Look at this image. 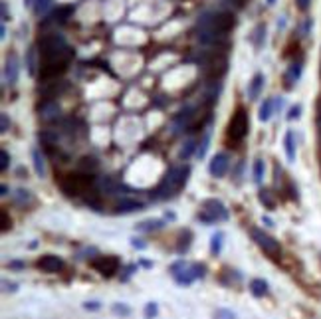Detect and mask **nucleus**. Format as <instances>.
Here are the masks:
<instances>
[{"label": "nucleus", "instance_id": "nucleus-1", "mask_svg": "<svg viewBox=\"0 0 321 319\" xmlns=\"http://www.w3.org/2000/svg\"><path fill=\"white\" fill-rule=\"evenodd\" d=\"M72 52L62 36L44 34L40 38V80L48 81L62 76L68 70Z\"/></svg>", "mask_w": 321, "mask_h": 319}, {"label": "nucleus", "instance_id": "nucleus-2", "mask_svg": "<svg viewBox=\"0 0 321 319\" xmlns=\"http://www.w3.org/2000/svg\"><path fill=\"white\" fill-rule=\"evenodd\" d=\"M191 175V167L189 165H179V167H171L169 173L163 177V181L159 183V187L155 189V197L157 199H169L175 197L189 181Z\"/></svg>", "mask_w": 321, "mask_h": 319}, {"label": "nucleus", "instance_id": "nucleus-3", "mask_svg": "<svg viewBox=\"0 0 321 319\" xmlns=\"http://www.w3.org/2000/svg\"><path fill=\"white\" fill-rule=\"evenodd\" d=\"M93 185H95V177L80 173V171L60 179V189L68 197H81L85 193H93Z\"/></svg>", "mask_w": 321, "mask_h": 319}, {"label": "nucleus", "instance_id": "nucleus-4", "mask_svg": "<svg viewBox=\"0 0 321 319\" xmlns=\"http://www.w3.org/2000/svg\"><path fill=\"white\" fill-rule=\"evenodd\" d=\"M171 276L179 285H191L195 279L206 276V266L201 262L189 264L185 260H179V262L171 264Z\"/></svg>", "mask_w": 321, "mask_h": 319}, {"label": "nucleus", "instance_id": "nucleus-5", "mask_svg": "<svg viewBox=\"0 0 321 319\" xmlns=\"http://www.w3.org/2000/svg\"><path fill=\"white\" fill-rule=\"evenodd\" d=\"M199 220L204 224H214V222H222L228 220V210L222 204V200L218 199H206L201 204V212H199Z\"/></svg>", "mask_w": 321, "mask_h": 319}, {"label": "nucleus", "instance_id": "nucleus-6", "mask_svg": "<svg viewBox=\"0 0 321 319\" xmlns=\"http://www.w3.org/2000/svg\"><path fill=\"white\" fill-rule=\"evenodd\" d=\"M248 129H250V119H248V113L244 107H238L228 123V129H226V137L228 141L232 143H240L244 141V137L248 135Z\"/></svg>", "mask_w": 321, "mask_h": 319}, {"label": "nucleus", "instance_id": "nucleus-7", "mask_svg": "<svg viewBox=\"0 0 321 319\" xmlns=\"http://www.w3.org/2000/svg\"><path fill=\"white\" fill-rule=\"evenodd\" d=\"M228 70V58H226V52L222 48H216L204 62V74L208 80L212 81H218Z\"/></svg>", "mask_w": 321, "mask_h": 319}, {"label": "nucleus", "instance_id": "nucleus-8", "mask_svg": "<svg viewBox=\"0 0 321 319\" xmlns=\"http://www.w3.org/2000/svg\"><path fill=\"white\" fill-rule=\"evenodd\" d=\"M250 236H252V240L268 254V256H272V258H278L280 254H281V248H280V242L278 240H274L270 234H266L264 230H260V228H250Z\"/></svg>", "mask_w": 321, "mask_h": 319}, {"label": "nucleus", "instance_id": "nucleus-9", "mask_svg": "<svg viewBox=\"0 0 321 319\" xmlns=\"http://www.w3.org/2000/svg\"><path fill=\"white\" fill-rule=\"evenodd\" d=\"M91 268L95 272H99L101 276L111 278L119 270V258H115V256H99V258L91 260Z\"/></svg>", "mask_w": 321, "mask_h": 319}, {"label": "nucleus", "instance_id": "nucleus-10", "mask_svg": "<svg viewBox=\"0 0 321 319\" xmlns=\"http://www.w3.org/2000/svg\"><path fill=\"white\" fill-rule=\"evenodd\" d=\"M228 167H230V159L226 153H218L212 157V161L208 163V173L214 177V179H222L226 173H228Z\"/></svg>", "mask_w": 321, "mask_h": 319}, {"label": "nucleus", "instance_id": "nucleus-11", "mask_svg": "<svg viewBox=\"0 0 321 319\" xmlns=\"http://www.w3.org/2000/svg\"><path fill=\"white\" fill-rule=\"evenodd\" d=\"M36 266H38V270H42L46 274H58L64 270V260L54 254H46L36 262Z\"/></svg>", "mask_w": 321, "mask_h": 319}, {"label": "nucleus", "instance_id": "nucleus-12", "mask_svg": "<svg viewBox=\"0 0 321 319\" xmlns=\"http://www.w3.org/2000/svg\"><path fill=\"white\" fill-rule=\"evenodd\" d=\"M97 187H99V191H101L103 195H109V197L119 195L121 191H127V189H125L117 179H113V177H103V179H99Z\"/></svg>", "mask_w": 321, "mask_h": 319}, {"label": "nucleus", "instance_id": "nucleus-13", "mask_svg": "<svg viewBox=\"0 0 321 319\" xmlns=\"http://www.w3.org/2000/svg\"><path fill=\"white\" fill-rule=\"evenodd\" d=\"M143 202L139 200H133V199H121L115 206V212L117 214H129V212H137V210H143Z\"/></svg>", "mask_w": 321, "mask_h": 319}, {"label": "nucleus", "instance_id": "nucleus-14", "mask_svg": "<svg viewBox=\"0 0 321 319\" xmlns=\"http://www.w3.org/2000/svg\"><path fill=\"white\" fill-rule=\"evenodd\" d=\"M99 169V163L95 157H81L78 161V171L80 173H85V175H95Z\"/></svg>", "mask_w": 321, "mask_h": 319}, {"label": "nucleus", "instance_id": "nucleus-15", "mask_svg": "<svg viewBox=\"0 0 321 319\" xmlns=\"http://www.w3.org/2000/svg\"><path fill=\"white\" fill-rule=\"evenodd\" d=\"M163 226H165V222L160 220V218H149V220L139 222L135 228H137V232H157V230H160Z\"/></svg>", "mask_w": 321, "mask_h": 319}, {"label": "nucleus", "instance_id": "nucleus-16", "mask_svg": "<svg viewBox=\"0 0 321 319\" xmlns=\"http://www.w3.org/2000/svg\"><path fill=\"white\" fill-rule=\"evenodd\" d=\"M32 165H34V171L40 179L46 177V161H44V155L38 151V149H32Z\"/></svg>", "mask_w": 321, "mask_h": 319}, {"label": "nucleus", "instance_id": "nucleus-17", "mask_svg": "<svg viewBox=\"0 0 321 319\" xmlns=\"http://www.w3.org/2000/svg\"><path fill=\"white\" fill-rule=\"evenodd\" d=\"M250 293L254 295V297H264V295H268V281L266 279H262V278H254L252 281H250Z\"/></svg>", "mask_w": 321, "mask_h": 319}, {"label": "nucleus", "instance_id": "nucleus-18", "mask_svg": "<svg viewBox=\"0 0 321 319\" xmlns=\"http://www.w3.org/2000/svg\"><path fill=\"white\" fill-rule=\"evenodd\" d=\"M299 76H301V62H293V64L289 66L287 74H285V87L291 89L293 83L299 80Z\"/></svg>", "mask_w": 321, "mask_h": 319}, {"label": "nucleus", "instance_id": "nucleus-19", "mask_svg": "<svg viewBox=\"0 0 321 319\" xmlns=\"http://www.w3.org/2000/svg\"><path fill=\"white\" fill-rule=\"evenodd\" d=\"M283 149H285V157H287V161H289V163H293V161H295V137H293V133H291V131H287V133H285V137H283Z\"/></svg>", "mask_w": 321, "mask_h": 319}, {"label": "nucleus", "instance_id": "nucleus-20", "mask_svg": "<svg viewBox=\"0 0 321 319\" xmlns=\"http://www.w3.org/2000/svg\"><path fill=\"white\" fill-rule=\"evenodd\" d=\"M264 87V76L262 74H256L250 81V87H248V97L250 99H258L260 97V91Z\"/></svg>", "mask_w": 321, "mask_h": 319}, {"label": "nucleus", "instance_id": "nucleus-21", "mask_svg": "<svg viewBox=\"0 0 321 319\" xmlns=\"http://www.w3.org/2000/svg\"><path fill=\"white\" fill-rule=\"evenodd\" d=\"M12 200H14L16 204H20V206H26V204H32V202H34V197H32L30 191L18 189V191H14V195H12Z\"/></svg>", "mask_w": 321, "mask_h": 319}, {"label": "nucleus", "instance_id": "nucleus-22", "mask_svg": "<svg viewBox=\"0 0 321 319\" xmlns=\"http://www.w3.org/2000/svg\"><path fill=\"white\" fill-rule=\"evenodd\" d=\"M191 240H193V232H191V230H183V232L179 234L177 252H179V254H185V252L191 248Z\"/></svg>", "mask_w": 321, "mask_h": 319}, {"label": "nucleus", "instance_id": "nucleus-23", "mask_svg": "<svg viewBox=\"0 0 321 319\" xmlns=\"http://www.w3.org/2000/svg\"><path fill=\"white\" fill-rule=\"evenodd\" d=\"M18 78V60L14 56L8 58V64H6V81L14 83Z\"/></svg>", "mask_w": 321, "mask_h": 319}, {"label": "nucleus", "instance_id": "nucleus-24", "mask_svg": "<svg viewBox=\"0 0 321 319\" xmlns=\"http://www.w3.org/2000/svg\"><path fill=\"white\" fill-rule=\"evenodd\" d=\"M222 242H224V232L218 230L216 234H212V238H210V254H212V256H218V254H220Z\"/></svg>", "mask_w": 321, "mask_h": 319}, {"label": "nucleus", "instance_id": "nucleus-25", "mask_svg": "<svg viewBox=\"0 0 321 319\" xmlns=\"http://www.w3.org/2000/svg\"><path fill=\"white\" fill-rule=\"evenodd\" d=\"M276 105H278V103H276L274 99H266V101L262 103V107H260V121H268V119L272 117Z\"/></svg>", "mask_w": 321, "mask_h": 319}, {"label": "nucleus", "instance_id": "nucleus-26", "mask_svg": "<svg viewBox=\"0 0 321 319\" xmlns=\"http://www.w3.org/2000/svg\"><path fill=\"white\" fill-rule=\"evenodd\" d=\"M197 143L195 141H187L183 147H181V151H179V159H181V161H187V159L193 155V153H197Z\"/></svg>", "mask_w": 321, "mask_h": 319}, {"label": "nucleus", "instance_id": "nucleus-27", "mask_svg": "<svg viewBox=\"0 0 321 319\" xmlns=\"http://www.w3.org/2000/svg\"><path fill=\"white\" fill-rule=\"evenodd\" d=\"M264 171H266L264 161H262V159H256V161H254V181H256V185H262V181H264Z\"/></svg>", "mask_w": 321, "mask_h": 319}, {"label": "nucleus", "instance_id": "nucleus-28", "mask_svg": "<svg viewBox=\"0 0 321 319\" xmlns=\"http://www.w3.org/2000/svg\"><path fill=\"white\" fill-rule=\"evenodd\" d=\"M208 145H210V131H206V133H204V137H202V141L199 143V147H197V153H195V155H197L199 159H202V157L206 155V151H208Z\"/></svg>", "mask_w": 321, "mask_h": 319}, {"label": "nucleus", "instance_id": "nucleus-29", "mask_svg": "<svg viewBox=\"0 0 321 319\" xmlns=\"http://www.w3.org/2000/svg\"><path fill=\"white\" fill-rule=\"evenodd\" d=\"M258 199H260V202H262V204H266L268 208H274V206H276V200H274L272 193H270V191H266V189H262V191H260Z\"/></svg>", "mask_w": 321, "mask_h": 319}, {"label": "nucleus", "instance_id": "nucleus-30", "mask_svg": "<svg viewBox=\"0 0 321 319\" xmlns=\"http://www.w3.org/2000/svg\"><path fill=\"white\" fill-rule=\"evenodd\" d=\"M143 315H145V319H155V317L159 315V305H157L155 301H149V303L145 305Z\"/></svg>", "mask_w": 321, "mask_h": 319}, {"label": "nucleus", "instance_id": "nucleus-31", "mask_svg": "<svg viewBox=\"0 0 321 319\" xmlns=\"http://www.w3.org/2000/svg\"><path fill=\"white\" fill-rule=\"evenodd\" d=\"M214 319H236V313L232 309H226V307H220L214 311Z\"/></svg>", "mask_w": 321, "mask_h": 319}, {"label": "nucleus", "instance_id": "nucleus-32", "mask_svg": "<svg viewBox=\"0 0 321 319\" xmlns=\"http://www.w3.org/2000/svg\"><path fill=\"white\" fill-rule=\"evenodd\" d=\"M113 313L121 315V317H129L131 315V307L125 305V303H113Z\"/></svg>", "mask_w": 321, "mask_h": 319}, {"label": "nucleus", "instance_id": "nucleus-33", "mask_svg": "<svg viewBox=\"0 0 321 319\" xmlns=\"http://www.w3.org/2000/svg\"><path fill=\"white\" fill-rule=\"evenodd\" d=\"M0 159H2V161H0V169L6 171L8 165H10V155H8V151H0Z\"/></svg>", "mask_w": 321, "mask_h": 319}, {"label": "nucleus", "instance_id": "nucleus-34", "mask_svg": "<svg viewBox=\"0 0 321 319\" xmlns=\"http://www.w3.org/2000/svg\"><path fill=\"white\" fill-rule=\"evenodd\" d=\"M135 270H137V264H129V266H125V270H123V276H121V281H127L133 274H135Z\"/></svg>", "mask_w": 321, "mask_h": 319}, {"label": "nucleus", "instance_id": "nucleus-35", "mask_svg": "<svg viewBox=\"0 0 321 319\" xmlns=\"http://www.w3.org/2000/svg\"><path fill=\"white\" fill-rule=\"evenodd\" d=\"M299 115H301V107H299V105H293V107L289 109V113H287V119L291 121V119H297Z\"/></svg>", "mask_w": 321, "mask_h": 319}, {"label": "nucleus", "instance_id": "nucleus-36", "mask_svg": "<svg viewBox=\"0 0 321 319\" xmlns=\"http://www.w3.org/2000/svg\"><path fill=\"white\" fill-rule=\"evenodd\" d=\"M10 226H12V222L8 220V214H6V212H2V232H6Z\"/></svg>", "mask_w": 321, "mask_h": 319}, {"label": "nucleus", "instance_id": "nucleus-37", "mask_svg": "<svg viewBox=\"0 0 321 319\" xmlns=\"http://www.w3.org/2000/svg\"><path fill=\"white\" fill-rule=\"evenodd\" d=\"M2 285H4V291H16V289H18V285H16L14 281H6V279H4Z\"/></svg>", "mask_w": 321, "mask_h": 319}, {"label": "nucleus", "instance_id": "nucleus-38", "mask_svg": "<svg viewBox=\"0 0 321 319\" xmlns=\"http://www.w3.org/2000/svg\"><path fill=\"white\" fill-rule=\"evenodd\" d=\"M295 2H297V8L305 12L309 8V4H311V0H295Z\"/></svg>", "mask_w": 321, "mask_h": 319}, {"label": "nucleus", "instance_id": "nucleus-39", "mask_svg": "<svg viewBox=\"0 0 321 319\" xmlns=\"http://www.w3.org/2000/svg\"><path fill=\"white\" fill-rule=\"evenodd\" d=\"M83 307H85V309H91V311H95V309H99L101 305H99V301H85V303H83Z\"/></svg>", "mask_w": 321, "mask_h": 319}, {"label": "nucleus", "instance_id": "nucleus-40", "mask_svg": "<svg viewBox=\"0 0 321 319\" xmlns=\"http://www.w3.org/2000/svg\"><path fill=\"white\" fill-rule=\"evenodd\" d=\"M131 246H133V248H139V250H143V248H145V242H141V240L133 238V240H131Z\"/></svg>", "mask_w": 321, "mask_h": 319}, {"label": "nucleus", "instance_id": "nucleus-41", "mask_svg": "<svg viewBox=\"0 0 321 319\" xmlns=\"http://www.w3.org/2000/svg\"><path fill=\"white\" fill-rule=\"evenodd\" d=\"M6 131H8V117L2 115V133H6Z\"/></svg>", "mask_w": 321, "mask_h": 319}, {"label": "nucleus", "instance_id": "nucleus-42", "mask_svg": "<svg viewBox=\"0 0 321 319\" xmlns=\"http://www.w3.org/2000/svg\"><path fill=\"white\" fill-rule=\"evenodd\" d=\"M230 2H232L236 8H242V6L246 4V0H230Z\"/></svg>", "mask_w": 321, "mask_h": 319}, {"label": "nucleus", "instance_id": "nucleus-43", "mask_svg": "<svg viewBox=\"0 0 321 319\" xmlns=\"http://www.w3.org/2000/svg\"><path fill=\"white\" fill-rule=\"evenodd\" d=\"M8 266H10V268H18V270H20V268H24V264H22V262H10Z\"/></svg>", "mask_w": 321, "mask_h": 319}, {"label": "nucleus", "instance_id": "nucleus-44", "mask_svg": "<svg viewBox=\"0 0 321 319\" xmlns=\"http://www.w3.org/2000/svg\"><path fill=\"white\" fill-rule=\"evenodd\" d=\"M262 222H264V224H268V226H274L272 218H268V216H264V218H262Z\"/></svg>", "mask_w": 321, "mask_h": 319}, {"label": "nucleus", "instance_id": "nucleus-45", "mask_svg": "<svg viewBox=\"0 0 321 319\" xmlns=\"http://www.w3.org/2000/svg\"><path fill=\"white\" fill-rule=\"evenodd\" d=\"M0 195H2V197H6V195H8V187H6V185H2V193H0Z\"/></svg>", "mask_w": 321, "mask_h": 319}, {"label": "nucleus", "instance_id": "nucleus-46", "mask_svg": "<svg viewBox=\"0 0 321 319\" xmlns=\"http://www.w3.org/2000/svg\"><path fill=\"white\" fill-rule=\"evenodd\" d=\"M317 113H319V119H321V97H319V101H317Z\"/></svg>", "mask_w": 321, "mask_h": 319}, {"label": "nucleus", "instance_id": "nucleus-47", "mask_svg": "<svg viewBox=\"0 0 321 319\" xmlns=\"http://www.w3.org/2000/svg\"><path fill=\"white\" fill-rule=\"evenodd\" d=\"M268 4H274V0H268Z\"/></svg>", "mask_w": 321, "mask_h": 319}, {"label": "nucleus", "instance_id": "nucleus-48", "mask_svg": "<svg viewBox=\"0 0 321 319\" xmlns=\"http://www.w3.org/2000/svg\"><path fill=\"white\" fill-rule=\"evenodd\" d=\"M319 260H321V254H319Z\"/></svg>", "mask_w": 321, "mask_h": 319}]
</instances>
